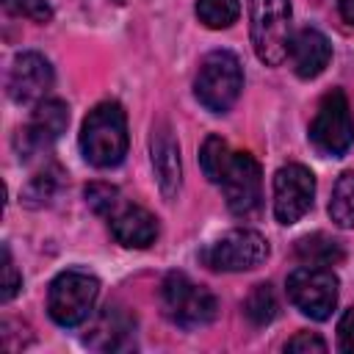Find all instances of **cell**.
I'll return each instance as SVG.
<instances>
[{
  "instance_id": "cell-1",
  "label": "cell",
  "mask_w": 354,
  "mask_h": 354,
  "mask_svg": "<svg viewBox=\"0 0 354 354\" xmlns=\"http://www.w3.org/2000/svg\"><path fill=\"white\" fill-rule=\"evenodd\" d=\"M127 116L113 100L100 102L88 111L80 127V152L97 169H113L127 155Z\"/></svg>"
},
{
  "instance_id": "cell-2",
  "label": "cell",
  "mask_w": 354,
  "mask_h": 354,
  "mask_svg": "<svg viewBox=\"0 0 354 354\" xmlns=\"http://www.w3.org/2000/svg\"><path fill=\"white\" fill-rule=\"evenodd\" d=\"M243 91V69L235 53L213 50L199 61L194 94L210 113H227Z\"/></svg>"
},
{
  "instance_id": "cell-3",
  "label": "cell",
  "mask_w": 354,
  "mask_h": 354,
  "mask_svg": "<svg viewBox=\"0 0 354 354\" xmlns=\"http://www.w3.org/2000/svg\"><path fill=\"white\" fill-rule=\"evenodd\" d=\"M249 30L257 58L268 66H279L290 55V0H252Z\"/></svg>"
},
{
  "instance_id": "cell-4",
  "label": "cell",
  "mask_w": 354,
  "mask_h": 354,
  "mask_svg": "<svg viewBox=\"0 0 354 354\" xmlns=\"http://www.w3.org/2000/svg\"><path fill=\"white\" fill-rule=\"evenodd\" d=\"M160 307H163V315L183 329L205 326L218 313L216 296L205 285H196L194 279H188L183 271L166 274L160 285Z\"/></svg>"
},
{
  "instance_id": "cell-5",
  "label": "cell",
  "mask_w": 354,
  "mask_h": 354,
  "mask_svg": "<svg viewBox=\"0 0 354 354\" xmlns=\"http://www.w3.org/2000/svg\"><path fill=\"white\" fill-rule=\"evenodd\" d=\"M100 296V279L88 271H61L47 290V313L58 326H80Z\"/></svg>"
},
{
  "instance_id": "cell-6",
  "label": "cell",
  "mask_w": 354,
  "mask_h": 354,
  "mask_svg": "<svg viewBox=\"0 0 354 354\" xmlns=\"http://www.w3.org/2000/svg\"><path fill=\"white\" fill-rule=\"evenodd\" d=\"M310 141L318 152L332 158L346 155L348 147L354 144V119H351L348 100L340 88H332L329 94H324L310 122Z\"/></svg>"
},
{
  "instance_id": "cell-7",
  "label": "cell",
  "mask_w": 354,
  "mask_h": 354,
  "mask_svg": "<svg viewBox=\"0 0 354 354\" xmlns=\"http://www.w3.org/2000/svg\"><path fill=\"white\" fill-rule=\"evenodd\" d=\"M288 299L313 321H326L337 307V277L326 266H301L288 274Z\"/></svg>"
},
{
  "instance_id": "cell-8",
  "label": "cell",
  "mask_w": 354,
  "mask_h": 354,
  "mask_svg": "<svg viewBox=\"0 0 354 354\" xmlns=\"http://www.w3.org/2000/svg\"><path fill=\"white\" fill-rule=\"evenodd\" d=\"M266 257L268 241L257 230H230L202 252L205 266L213 271H249L266 263Z\"/></svg>"
},
{
  "instance_id": "cell-9",
  "label": "cell",
  "mask_w": 354,
  "mask_h": 354,
  "mask_svg": "<svg viewBox=\"0 0 354 354\" xmlns=\"http://www.w3.org/2000/svg\"><path fill=\"white\" fill-rule=\"evenodd\" d=\"M218 185L224 191L227 207L235 216L249 218L260 210V205H263V171H260V163L249 152H232L230 166H227Z\"/></svg>"
},
{
  "instance_id": "cell-10",
  "label": "cell",
  "mask_w": 354,
  "mask_h": 354,
  "mask_svg": "<svg viewBox=\"0 0 354 354\" xmlns=\"http://www.w3.org/2000/svg\"><path fill=\"white\" fill-rule=\"evenodd\" d=\"M315 196V177L301 163H285L274 174V216L279 224H296Z\"/></svg>"
},
{
  "instance_id": "cell-11",
  "label": "cell",
  "mask_w": 354,
  "mask_h": 354,
  "mask_svg": "<svg viewBox=\"0 0 354 354\" xmlns=\"http://www.w3.org/2000/svg\"><path fill=\"white\" fill-rule=\"evenodd\" d=\"M69 124V108L61 100H41L36 111L30 113L28 124L17 133V152L19 158H30L41 149H47L53 141L61 138V133Z\"/></svg>"
},
{
  "instance_id": "cell-12",
  "label": "cell",
  "mask_w": 354,
  "mask_h": 354,
  "mask_svg": "<svg viewBox=\"0 0 354 354\" xmlns=\"http://www.w3.org/2000/svg\"><path fill=\"white\" fill-rule=\"evenodd\" d=\"M53 80H55L53 66L41 53H19L11 61L6 88L17 105H28V102H41L44 94L53 88Z\"/></svg>"
},
{
  "instance_id": "cell-13",
  "label": "cell",
  "mask_w": 354,
  "mask_h": 354,
  "mask_svg": "<svg viewBox=\"0 0 354 354\" xmlns=\"http://www.w3.org/2000/svg\"><path fill=\"white\" fill-rule=\"evenodd\" d=\"M149 155H152V169L158 177V188L163 199H174L183 183V169H180V144L166 122H155L152 136H149Z\"/></svg>"
},
{
  "instance_id": "cell-14",
  "label": "cell",
  "mask_w": 354,
  "mask_h": 354,
  "mask_svg": "<svg viewBox=\"0 0 354 354\" xmlns=\"http://www.w3.org/2000/svg\"><path fill=\"white\" fill-rule=\"evenodd\" d=\"M332 58V44L318 28H301L290 39V64L301 80L318 77Z\"/></svg>"
},
{
  "instance_id": "cell-15",
  "label": "cell",
  "mask_w": 354,
  "mask_h": 354,
  "mask_svg": "<svg viewBox=\"0 0 354 354\" xmlns=\"http://www.w3.org/2000/svg\"><path fill=\"white\" fill-rule=\"evenodd\" d=\"M133 326L136 321L116 304H108L100 318L94 321L91 332L86 335V343L100 351H127L133 348Z\"/></svg>"
},
{
  "instance_id": "cell-16",
  "label": "cell",
  "mask_w": 354,
  "mask_h": 354,
  "mask_svg": "<svg viewBox=\"0 0 354 354\" xmlns=\"http://www.w3.org/2000/svg\"><path fill=\"white\" fill-rule=\"evenodd\" d=\"M111 232L122 246L147 249L158 238V218L138 205H124L119 213L111 216Z\"/></svg>"
},
{
  "instance_id": "cell-17",
  "label": "cell",
  "mask_w": 354,
  "mask_h": 354,
  "mask_svg": "<svg viewBox=\"0 0 354 354\" xmlns=\"http://www.w3.org/2000/svg\"><path fill=\"white\" fill-rule=\"evenodd\" d=\"M296 254L307 266H335L343 260V246L324 232H313L296 241Z\"/></svg>"
},
{
  "instance_id": "cell-18",
  "label": "cell",
  "mask_w": 354,
  "mask_h": 354,
  "mask_svg": "<svg viewBox=\"0 0 354 354\" xmlns=\"http://www.w3.org/2000/svg\"><path fill=\"white\" fill-rule=\"evenodd\" d=\"M329 218L340 230L354 227V171H343L337 177L332 188V199H329Z\"/></svg>"
},
{
  "instance_id": "cell-19",
  "label": "cell",
  "mask_w": 354,
  "mask_h": 354,
  "mask_svg": "<svg viewBox=\"0 0 354 354\" xmlns=\"http://www.w3.org/2000/svg\"><path fill=\"white\" fill-rule=\"evenodd\" d=\"M230 158H232V149L227 147L224 138H218V136H207L205 138V144L199 149V166H202V171H205V177L210 183H216V185L221 183V177H224V171L230 166Z\"/></svg>"
},
{
  "instance_id": "cell-20",
  "label": "cell",
  "mask_w": 354,
  "mask_h": 354,
  "mask_svg": "<svg viewBox=\"0 0 354 354\" xmlns=\"http://www.w3.org/2000/svg\"><path fill=\"white\" fill-rule=\"evenodd\" d=\"M243 313L254 326H266L277 318V296L274 288L268 282H260L249 290L246 301H243Z\"/></svg>"
},
{
  "instance_id": "cell-21",
  "label": "cell",
  "mask_w": 354,
  "mask_h": 354,
  "mask_svg": "<svg viewBox=\"0 0 354 354\" xmlns=\"http://www.w3.org/2000/svg\"><path fill=\"white\" fill-rule=\"evenodd\" d=\"M196 17L205 28L221 30V28H230L232 22H238L241 6H238V0H196Z\"/></svg>"
},
{
  "instance_id": "cell-22",
  "label": "cell",
  "mask_w": 354,
  "mask_h": 354,
  "mask_svg": "<svg viewBox=\"0 0 354 354\" xmlns=\"http://www.w3.org/2000/svg\"><path fill=\"white\" fill-rule=\"evenodd\" d=\"M86 202L94 213L113 216V210L119 207V191L108 183H91V185H86Z\"/></svg>"
},
{
  "instance_id": "cell-23",
  "label": "cell",
  "mask_w": 354,
  "mask_h": 354,
  "mask_svg": "<svg viewBox=\"0 0 354 354\" xmlns=\"http://www.w3.org/2000/svg\"><path fill=\"white\" fill-rule=\"evenodd\" d=\"M3 8L14 17H25L41 25L53 19V6L47 0H3Z\"/></svg>"
},
{
  "instance_id": "cell-24",
  "label": "cell",
  "mask_w": 354,
  "mask_h": 354,
  "mask_svg": "<svg viewBox=\"0 0 354 354\" xmlns=\"http://www.w3.org/2000/svg\"><path fill=\"white\" fill-rule=\"evenodd\" d=\"M58 177H61V171H58L55 166L47 169V171H41V174H36V177L30 180V185L25 188V199L33 202V205L47 202V199L53 196V191L58 188Z\"/></svg>"
},
{
  "instance_id": "cell-25",
  "label": "cell",
  "mask_w": 354,
  "mask_h": 354,
  "mask_svg": "<svg viewBox=\"0 0 354 354\" xmlns=\"http://www.w3.org/2000/svg\"><path fill=\"white\" fill-rule=\"evenodd\" d=\"M22 288V277L14 266V257H11V249L3 246V290H0V301H11L17 296V290Z\"/></svg>"
},
{
  "instance_id": "cell-26",
  "label": "cell",
  "mask_w": 354,
  "mask_h": 354,
  "mask_svg": "<svg viewBox=\"0 0 354 354\" xmlns=\"http://www.w3.org/2000/svg\"><path fill=\"white\" fill-rule=\"evenodd\" d=\"M285 351H293V354L318 351V354H324V351H326V340L318 337L315 332H299V335H293V337L285 343Z\"/></svg>"
},
{
  "instance_id": "cell-27",
  "label": "cell",
  "mask_w": 354,
  "mask_h": 354,
  "mask_svg": "<svg viewBox=\"0 0 354 354\" xmlns=\"http://www.w3.org/2000/svg\"><path fill=\"white\" fill-rule=\"evenodd\" d=\"M337 346L346 354H354V310H346L337 324Z\"/></svg>"
},
{
  "instance_id": "cell-28",
  "label": "cell",
  "mask_w": 354,
  "mask_h": 354,
  "mask_svg": "<svg viewBox=\"0 0 354 354\" xmlns=\"http://www.w3.org/2000/svg\"><path fill=\"white\" fill-rule=\"evenodd\" d=\"M340 17L348 25H354V0H340Z\"/></svg>"
}]
</instances>
